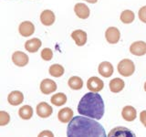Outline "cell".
I'll return each instance as SVG.
<instances>
[{"label":"cell","mask_w":146,"mask_h":137,"mask_svg":"<svg viewBox=\"0 0 146 137\" xmlns=\"http://www.w3.org/2000/svg\"><path fill=\"white\" fill-rule=\"evenodd\" d=\"M68 137H107L102 125L94 119L75 116L68 122Z\"/></svg>","instance_id":"obj_1"},{"label":"cell","mask_w":146,"mask_h":137,"mask_svg":"<svg viewBox=\"0 0 146 137\" xmlns=\"http://www.w3.org/2000/svg\"><path fill=\"white\" fill-rule=\"evenodd\" d=\"M104 102L98 92L86 93L78 105V112L80 115L94 120H100L104 115Z\"/></svg>","instance_id":"obj_2"},{"label":"cell","mask_w":146,"mask_h":137,"mask_svg":"<svg viewBox=\"0 0 146 137\" xmlns=\"http://www.w3.org/2000/svg\"><path fill=\"white\" fill-rule=\"evenodd\" d=\"M118 71L123 77H130L135 71V65L132 61L124 59L118 64Z\"/></svg>","instance_id":"obj_3"},{"label":"cell","mask_w":146,"mask_h":137,"mask_svg":"<svg viewBox=\"0 0 146 137\" xmlns=\"http://www.w3.org/2000/svg\"><path fill=\"white\" fill-rule=\"evenodd\" d=\"M108 137H136L135 134L131 130L123 126L113 128L109 132Z\"/></svg>","instance_id":"obj_4"},{"label":"cell","mask_w":146,"mask_h":137,"mask_svg":"<svg viewBox=\"0 0 146 137\" xmlns=\"http://www.w3.org/2000/svg\"><path fill=\"white\" fill-rule=\"evenodd\" d=\"M105 38L110 44H116L121 39V32L115 27H110L105 31Z\"/></svg>","instance_id":"obj_5"},{"label":"cell","mask_w":146,"mask_h":137,"mask_svg":"<svg viewBox=\"0 0 146 137\" xmlns=\"http://www.w3.org/2000/svg\"><path fill=\"white\" fill-rule=\"evenodd\" d=\"M87 88L92 92H99L104 88V82L98 77H90L87 81Z\"/></svg>","instance_id":"obj_6"},{"label":"cell","mask_w":146,"mask_h":137,"mask_svg":"<svg viewBox=\"0 0 146 137\" xmlns=\"http://www.w3.org/2000/svg\"><path fill=\"white\" fill-rule=\"evenodd\" d=\"M12 61L17 67H25L29 61V56L22 51H15L12 54Z\"/></svg>","instance_id":"obj_7"},{"label":"cell","mask_w":146,"mask_h":137,"mask_svg":"<svg viewBox=\"0 0 146 137\" xmlns=\"http://www.w3.org/2000/svg\"><path fill=\"white\" fill-rule=\"evenodd\" d=\"M40 90L45 95L51 94L57 90V84L54 80L50 79H45L40 82Z\"/></svg>","instance_id":"obj_8"},{"label":"cell","mask_w":146,"mask_h":137,"mask_svg":"<svg viewBox=\"0 0 146 137\" xmlns=\"http://www.w3.org/2000/svg\"><path fill=\"white\" fill-rule=\"evenodd\" d=\"M36 112L40 118H48L53 113V108L48 103L42 102L36 105Z\"/></svg>","instance_id":"obj_9"},{"label":"cell","mask_w":146,"mask_h":137,"mask_svg":"<svg viewBox=\"0 0 146 137\" xmlns=\"http://www.w3.org/2000/svg\"><path fill=\"white\" fill-rule=\"evenodd\" d=\"M18 32L22 37H30L34 34L35 32V26L30 21H24L20 23L19 27H18Z\"/></svg>","instance_id":"obj_10"},{"label":"cell","mask_w":146,"mask_h":137,"mask_svg":"<svg viewBox=\"0 0 146 137\" xmlns=\"http://www.w3.org/2000/svg\"><path fill=\"white\" fill-rule=\"evenodd\" d=\"M130 52L134 56H143L146 54V42L135 41L130 46Z\"/></svg>","instance_id":"obj_11"},{"label":"cell","mask_w":146,"mask_h":137,"mask_svg":"<svg viewBox=\"0 0 146 137\" xmlns=\"http://www.w3.org/2000/svg\"><path fill=\"white\" fill-rule=\"evenodd\" d=\"M74 12L76 16L80 19H87L90 17V8L83 3H77L74 7Z\"/></svg>","instance_id":"obj_12"},{"label":"cell","mask_w":146,"mask_h":137,"mask_svg":"<svg viewBox=\"0 0 146 137\" xmlns=\"http://www.w3.org/2000/svg\"><path fill=\"white\" fill-rule=\"evenodd\" d=\"M55 19H56V17H55L54 12L49 10V9H46L40 14V21L44 26L49 27L53 25Z\"/></svg>","instance_id":"obj_13"},{"label":"cell","mask_w":146,"mask_h":137,"mask_svg":"<svg viewBox=\"0 0 146 137\" xmlns=\"http://www.w3.org/2000/svg\"><path fill=\"white\" fill-rule=\"evenodd\" d=\"M23 100H24V95L19 90H13L9 93L7 97L8 103L12 105V106H17L20 105Z\"/></svg>","instance_id":"obj_14"},{"label":"cell","mask_w":146,"mask_h":137,"mask_svg":"<svg viewBox=\"0 0 146 137\" xmlns=\"http://www.w3.org/2000/svg\"><path fill=\"white\" fill-rule=\"evenodd\" d=\"M71 38L74 39L77 46L81 47V46H84L86 44L88 37H87V33L85 31L81 29H77L71 33Z\"/></svg>","instance_id":"obj_15"},{"label":"cell","mask_w":146,"mask_h":137,"mask_svg":"<svg viewBox=\"0 0 146 137\" xmlns=\"http://www.w3.org/2000/svg\"><path fill=\"white\" fill-rule=\"evenodd\" d=\"M113 66L111 62L109 61H103L102 63H100L98 71L100 75L104 78H109L113 74Z\"/></svg>","instance_id":"obj_16"},{"label":"cell","mask_w":146,"mask_h":137,"mask_svg":"<svg viewBox=\"0 0 146 137\" xmlns=\"http://www.w3.org/2000/svg\"><path fill=\"white\" fill-rule=\"evenodd\" d=\"M73 111L68 107L63 108L58 113V121L62 123H68L73 119Z\"/></svg>","instance_id":"obj_17"},{"label":"cell","mask_w":146,"mask_h":137,"mask_svg":"<svg viewBox=\"0 0 146 137\" xmlns=\"http://www.w3.org/2000/svg\"><path fill=\"white\" fill-rule=\"evenodd\" d=\"M121 116L127 122H132L134 121L137 117V112L134 107L131 105H127L121 111Z\"/></svg>","instance_id":"obj_18"},{"label":"cell","mask_w":146,"mask_h":137,"mask_svg":"<svg viewBox=\"0 0 146 137\" xmlns=\"http://www.w3.org/2000/svg\"><path fill=\"white\" fill-rule=\"evenodd\" d=\"M41 45H42V42H41V40L39 39L33 38V39L26 41L25 49L30 53H35L40 49Z\"/></svg>","instance_id":"obj_19"},{"label":"cell","mask_w":146,"mask_h":137,"mask_svg":"<svg viewBox=\"0 0 146 137\" xmlns=\"http://www.w3.org/2000/svg\"><path fill=\"white\" fill-rule=\"evenodd\" d=\"M124 80H122L120 78H114L112 79L111 81H110V90H111V92L113 93H118V92H121V91L124 89Z\"/></svg>","instance_id":"obj_20"},{"label":"cell","mask_w":146,"mask_h":137,"mask_svg":"<svg viewBox=\"0 0 146 137\" xmlns=\"http://www.w3.org/2000/svg\"><path fill=\"white\" fill-rule=\"evenodd\" d=\"M68 85L70 89L78 90H80L82 87H83V80H82L80 77L72 76L68 79Z\"/></svg>","instance_id":"obj_21"},{"label":"cell","mask_w":146,"mask_h":137,"mask_svg":"<svg viewBox=\"0 0 146 137\" xmlns=\"http://www.w3.org/2000/svg\"><path fill=\"white\" fill-rule=\"evenodd\" d=\"M18 115L23 120H29L33 116V109L29 105H24L18 110Z\"/></svg>","instance_id":"obj_22"},{"label":"cell","mask_w":146,"mask_h":137,"mask_svg":"<svg viewBox=\"0 0 146 137\" xmlns=\"http://www.w3.org/2000/svg\"><path fill=\"white\" fill-rule=\"evenodd\" d=\"M50 102L55 106H62V105H64L67 102V96L63 92L56 93L51 97Z\"/></svg>","instance_id":"obj_23"},{"label":"cell","mask_w":146,"mask_h":137,"mask_svg":"<svg viewBox=\"0 0 146 137\" xmlns=\"http://www.w3.org/2000/svg\"><path fill=\"white\" fill-rule=\"evenodd\" d=\"M48 72L52 77L59 78V77L63 76L64 72H65V70H64L63 66L60 65V64H53V65L49 67Z\"/></svg>","instance_id":"obj_24"},{"label":"cell","mask_w":146,"mask_h":137,"mask_svg":"<svg viewBox=\"0 0 146 137\" xmlns=\"http://www.w3.org/2000/svg\"><path fill=\"white\" fill-rule=\"evenodd\" d=\"M120 18H121V21L122 23H124V24H131V22L134 21L135 15H134L133 11L127 9V10H124L121 13Z\"/></svg>","instance_id":"obj_25"},{"label":"cell","mask_w":146,"mask_h":137,"mask_svg":"<svg viewBox=\"0 0 146 137\" xmlns=\"http://www.w3.org/2000/svg\"><path fill=\"white\" fill-rule=\"evenodd\" d=\"M10 122V115L5 111L0 112V126H5Z\"/></svg>","instance_id":"obj_26"},{"label":"cell","mask_w":146,"mask_h":137,"mask_svg":"<svg viewBox=\"0 0 146 137\" xmlns=\"http://www.w3.org/2000/svg\"><path fill=\"white\" fill-rule=\"evenodd\" d=\"M41 58L42 59L46 61H48L50 59H52L53 58V51L51 50V49L49 48H45L42 49V51H41Z\"/></svg>","instance_id":"obj_27"},{"label":"cell","mask_w":146,"mask_h":137,"mask_svg":"<svg viewBox=\"0 0 146 137\" xmlns=\"http://www.w3.org/2000/svg\"><path fill=\"white\" fill-rule=\"evenodd\" d=\"M138 16H139V19L141 22L146 23V6L140 8V10L138 12Z\"/></svg>","instance_id":"obj_28"},{"label":"cell","mask_w":146,"mask_h":137,"mask_svg":"<svg viewBox=\"0 0 146 137\" xmlns=\"http://www.w3.org/2000/svg\"><path fill=\"white\" fill-rule=\"evenodd\" d=\"M38 137H54V134L51 131L46 130V131H42L41 132H39Z\"/></svg>","instance_id":"obj_29"},{"label":"cell","mask_w":146,"mask_h":137,"mask_svg":"<svg viewBox=\"0 0 146 137\" xmlns=\"http://www.w3.org/2000/svg\"><path fill=\"white\" fill-rule=\"evenodd\" d=\"M140 121L143 124V126L146 127V111L141 112V113H140Z\"/></svg>","instance_id":"obj_30"},{"label":"cell","mask_w":146,"mask_h":137,"mask_svg":"<svg viewBox=\"0 0 146 137\" xmlns=\"http://www.w3.org/2000/svg\"><path fill=\"white\" fill-rule=\"evenodd\" d=\"M84 1L88 2V3H90V4H95V3H97V2H98V0H84Z\"/></svg>","instance_id":"obj_31"},{"label":"cell","mask_w":146,"mask_h":137,"mask_svg":"<svg viewBox=\"0 0 146 137\" xmlns=\"http://www.w3.org/2000/svg\"><path fill=\"white\" fill-rule=\"evenodd\" d=\"M144 90L146 91V82H145V83H144Z\"/></svg>","instance_id":"obj_32"}]
</instances>
